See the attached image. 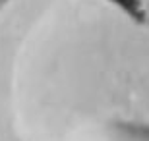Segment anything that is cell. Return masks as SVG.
I'll use <instances>...</instances> for the list:
<instances>
[{"label": "cell", "instance_id": "cell-1", "mask_svg": "<svg viewBox=\"0 0 149 141\" xmlns=\"http://www.w3.org/2000/svg\"><path fill=\"white\" fill-rule=\"evenodd\" d=\"M0 141H149V0H0Z\"/></svg>", "mask_w": 149, "mask_h": 141}]
</instances>
